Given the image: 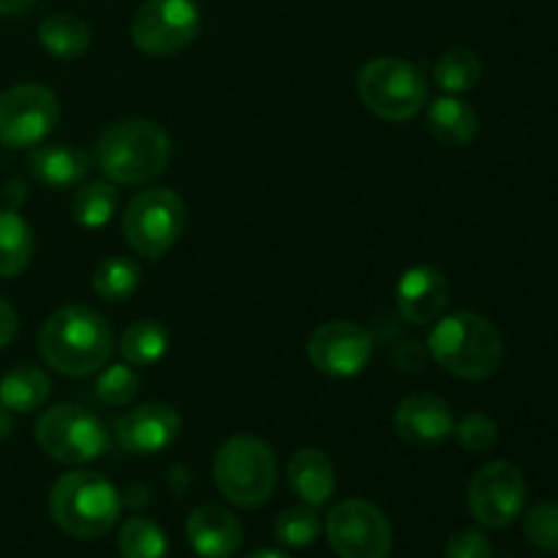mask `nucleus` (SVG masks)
Returning a JSON list of instances; mask_svg holds the SVG:
<instances>
[{
    "label": "nucleus",
    "instance_id": "obj_1",
    "mask_svg": "<svg viewBox=\"0 0 558 558\" xmlns=\"http://www.w3.org/2000/svg\"><path fill=\"white\" fill-rule=\"evenodd\" d=\"M38 352L63 376L98 374L114 352L112 327L87 305H63L38 330Z\"/></svg>",
    "mask_w": 558,
    "mask_h": 558
},
{
    "label": "nucleus",
    "instance_id": "obj_2",
    "mask_svg": "<svg viewBox=\"0 0 558 558\" xmlns=\"http://www.w3.org/2000/svg\"><path fill=\"white\" fill-rule=\"evenodd\" d=\"M172 161V136L147 118L118 120L96 142V163L114 185H147Z\"/></svg>",
    "mask_w": 558,
    "mask_h": 558
},
{
    "label": "nucleus",
    "instance_id": "obj_3",
    "mask_svg": "<svg viewBox=\"0 0 558 558\" xmlns=\"http://www.w3.org/2000/svg\"><path fill=\"white\" fill-rule=\"evenodd\" d=\"M428 354L447 374L466 381H485L505 363V341L488 316L474 311L439 316L430 327Z\"/></svg>",
    "mask_w": 558,
    "mask_h": 558
},
{
    "label": "nucleus",
    "instance_id": "obj_4",
    "mask_svg": "<svg viewBox=\"0 0 558 558\" xmlns=\"http://www.w3.org/2000/svg\"><path fill=\"white\" fill-rule=\"evenodd\" d=\"M123 512V499L112 480L76 469L54 480L49 490V515L54 526L74 539H98L109 534Z\"/></svg>",
    "mask_w": 558,
    "mask_h": 558
},
{
    "label": "nucleus",
    "instance_id": "obj_5",
    "mask_svg": "<svg viewBox=\"0 0 558 558\" xmlns=\"http://www.w3.org/2000/svg\"><path fill=\"white\" fill-rule=\"evenodd\" d=\"M213 480L229 505L254 510L270 501L278 483V463L259 436L240 434L223 441L213 458Z\"/></svg>",
    "mask_w": 558,
    "mask_h": 558
},
{
    "label": "nucleus",
    "instance_id": "obj_6",
    "mask_svg": "<svg viewBox=\"0 0 558 558\" xmlns=\"http://www.w3.org/2000/svg\"><path fill=\"white\" fill-rule=\"evenodd\" d=\"M360 101L376 118L403 123L428 104V80L403 58H374L357 74Z\"/></svg>",
    "mask_w": 558,
    "mask_h": 558
},
{
    "label": "nucleus",
    "instance_id": "obj_7",
    "mask_svg": "<svg viewBox=\"0 0 558 558\" xmlns=\"http://www.w3.org/2000/svg\"><path fill=\"white\" fill-rule=\"evenodd\" d=\"M36 441L52 461L65 466H85L98 461L109 447V430L98 414L76 403L44 409L36 423Z\"/></svg>",
    "mask_w": 558,
    "mask_h": 558
},
{
    "label": "nucleus",
    "instance_id": "obj_8",
    "mask_svg": "<svg viewBox=\"0 0 558 558\" xmlns=\"http://www.w3.org/2000/svg\"><path fill=\"white\" fill-rule=\"evenodd\" d=\"M185 221V202L172 189H145L123 213L125 243L145 259H161L178 245Z\"/></svg>",
    "mask_w": 558,
    "mask_h": 558
},
{
    "label": "nucleus",
    "instance_id": "obj_9",
    "mask_svg": "<svg viewBox=\"0 0 558 558\" xmlns=\"http://www.w3.org/2000/svg\"><path fill=\"white\" fill-rule=\"evenodd\" d=\"M60 101L47 85L22 82L0 93V145L11 150L36 147L52 134Z\"/></svg>",
    "mask_w": 558,
    "mask_h": 558
},
{
    "label": "nucleus",
    "instance_id": "obj_10",
    "mask_svg": "<svg viewBox=\"0 0 558 558\" xmlns=\"http://www.w3.org/2000/svg\"><path fill=\"white\" fill-rule=\"evenodd\" d=\"M199 27L202 14L194 0H145L131 22V38L145 54L167 58L191 47Z\"/></svg>",
    "mask_w": 558,
    "mask_h": 558
},
{
    "label": "nucleus",
    "instance_id": "obj_11",
    "mask_svg": "<svg viewBox=\"0 0 558 558\" xmlns=\"http://www.w3.org/2000/svg\"><path fill=\"white\" fill-rule=\"evenodd\" d=\"M325 532L341 558H387L392 550L390 521L365 499H347L332 507Z\"/></svg>",
    "mask_w": 558,
    "mask_h": 558
},
{
    "label": "nucleus",
    "instance_id": "obj_12",
    "mask_svg": "<svg viewBox=\"0 0 558 558\" xmlns=\"http://www.w3.org/2000/svg\"><path fill=\"white\" fill-rule=\"evenodd\" d=\"M469 512L483 529H507L526 507V480L507 461H490L474 472L466 488Z\"/></svg>",
    "mask_w": 558,
    "mask_h": 558
},
{
    "label": "nucleus",
    "instance_id": "obj_13",
    "mask_svg": "<svg viewBox=\"0 0 558 558\" xmlns=\"http://www.w3.org/2000/svg\"><path fill=\"white\" fill-rule=\"evenodd\" d=\"M371 354H374V336L357 322H325L308 338L311 365L332 379H352L363 374L371 363Z\"/></svg>",
    "mask_w": 558,
    "mask_h": 558
},
{
    "label": "nucleus",
    "instance_id": "obj_14",
    "mask_svg": "<svg viewBox=\"0 0 558 558\" xmlns=\"http://www.w3.org/2000/svg\"><path fill=\"white\" fill-rule=\"evenodd\" d=\"M183 430L178 409L169 403H142L114 423V439L131 456H158L178 441Z\"/></svg>",
    "mask_w": 558,
    "mask_h": 558
},
{
    "label": "nucleus",
    "instance_id": "obj_15",
    "mask_svg": "<svg viewBox=\"0 0 558 558\" xmlns=\"http://www.w3.org/2000/svg\"><path fill=\"white\" fill-rule=\"evenodd\" d=\"M392 425L403 445L414 447V450H434L450 439L456 430V417L445 398L430 396V392H414L398 403Z\"/></svg>",
    "mask_w": 558,
    "mask_h": 558
},
{
    "label": "nucleus",
    "instance_id": "obj_16",
    "mask_svg": "<svg viewBox=\"0 0 558 558\" xmlns=\"http://www.w3.org/2000/svg\"><path fill=\"white\" fill-rule=\"evenodd\" d=\"M447 300H450V281L439 267L414 265L398 278L396 305L401 319L409 325H434L445 314Z\"/></svg>",
    "mask_w": 558,
    "mask_h": 558
},
{
    "label": "nucleus",
    "instance_id": "obj_17",
    "mask_svg": "<svg viewBox=\"0 0 558 558\" xmlns=\"http://www.w3.org/2000/svg\"><path fill=\"white\" fill-rule=\"evenodd\" d=\"M189 545L202 558H232L243 545V526L227 507L202 505L185 521Z\"/></svg>",
    "mask_w": 558,
    "mask_h": 558
},
{
    "label": "nucleus",
    "instance_id": "obj_18",
    "mask_svg": "<svg viewBox=\"0 0 558 558\" xmlns=\"http://www.w3.org/2000/svg\"><path fill=\"white\" fill-rule=\"evenodd\" d=\"M27 172L44 189H76L90 172V156L76 145H36L27 156Z\"/></svg>",
    "mask_w": 558,
    "mask_h": 558
},
{
    "label": "nucleus",
    "instance_id": "obj_19",
    "mask_svg": "<svg viewBox=\"0 0 558 558\" xmlns=\"http://www.w3.org/2000/svg\"><path fill=\"white\" fill-rule=\"evenodd\" d=\"M289 488L308 507H322L336 494V466L330 458L314 447H303L287 463Z\"/></svg>",
    "mask_w": 558,
    "mask_h": 558
},
{
    "label": "nucleus",
    "instance_id": "obj_20",
    "mask_svg": "<svg viewBox=\"0 0 558 558\" xmlns=\"http://www.w3.org/2000/svg\"><path fill=\"white\" fill-rule=\"evenodd\" d=\"M425 120H428L430 134L447 147H466L480 129V118L472 104L458 96H441L430 101Z\"/></svg>",
    "mask_w": 558,
    "mask_h": 558
},
{
    "label": "nucleus",
    "instance_id": "obj_21",
    "mask_svg": "<svg viewBox=\"0 0 558 558\" xmlns=\"http://www.w3.org/2000/svg\"><path fill=\"white\" fill-rule=\"evenodd\" d=\"M52 381L41 368L22 363L0 379V407L11 414L38 412L49 401Z\"/></svg>",
    "mask_w": 558,
    "mask_h": 558
},
{
    "label": "nucleus",
    "instance_id": "obj_22",
    "mask_svg": "<svg viewBox=\"0 0 558 558\" xmlns=\"http://www.w3.org/2000/svg\"><path fill=\"white\" fill-rule=\"evenodd\" d=\"M36 251L33 229L14 207H0V278H14L27 270Z\"/></svg>",
    "mask_w": 558,
    "mask_h": 558
},
{
    "label": "nucleus",
    "instance_id": "obj_23",
    "mask_svg": "<svg viewBox=\"0 0 558 558\" xmlns=\"http://www.w3.org/2000/svg\"><path fill=\"white\" fill-rule=\"evenodd\" d=\"M169 330L156 319H140L129 325L120 336L118 352L123 363L136 365V368H150L161 363L169 352Z\"/></svg>",
    "mask_w": 558,
    "mask_h": 558
},
{
    "label": "nucleus",
    "instance_id": "obj_24",
    "mask_svg": "<svg viewBox=\"0 0 558 558\" xmlns=\"http://www.w3.org/2000/svg\"><path fill=\"white\" fill-rule=\"evenodd\" d=\"M90 25L74 14H52L38 25V41L52 58L76 60L90 49Z\"/></svg>",
    "mask_w": 558,
    "mask_h": 558
},
{
    "label": "nucleus",
    "instance_id": "obj_25",
    "mask_svg": "<svg viewBox=\"0 0 558 558\" xmlns=\"http://www.w3.org/2000/svg\"><path fill=\"white\" fill-rule=\"evenodd\" d=\"M120 196L109 180H87L80 183L71 199V218L85 229H101L114 218Z\"/></svg>",
    "mask_w": 558,
    "mask_h": 558
},
{
    "label": "nucleus",
    "instance_id": "obj_26",
    "mask_svg": "<svg viewBox=\"0 0 558 558\" xmlns=\"http://www.w3.org/2000/svg\"><path fill=\"white\" fill-rule=\"evenodd\" d=\"M480 80H483V60L472 49H450L434 65V85L445 90L447 96H461V93L474 90Z\"/></svg>",
    "mask_w": 558,
    "mask_h": 558
},
{
    "label": "nucleus",
    "instance_id": "obj_27",
    "mask_svg": "<svg viewBox=\"0 0 558 558\" xmlns=\"http://www.w3.org/2000/svg\"><path fill=\"white\" fill-rule=\"evenodd\" d=\"M142 267L129 256H109L93 272V292L107 303H123L140 289Z\"/></svg>",
    "mask_w": 558,
    "mask_h": 558
},
{
    "label": "nucleus",
    "instance_id": "obj_28",
    "mask_svg": "<svg viewBox=\"0 0 558 558\" xmlns=\"http://www.w3.org/2000/svg\"><path fill=\"white\" fill-rule=\"evenodd\" d=\"M118 550L123 558H167V532L150 518H129L118 532Z\"/></svg>",
    "mask_w": 558,
    "mask_h": 558
},
{
    "label": "nucleus",
    "instance_id": "obj_29",
    "mask_svg": "<svg viewBox=\"0 0 558 558\" xmlns=\"http://www.w3.org/2000/svg\"><path fill=\"white\" fill-rule=\"evenodd\" d=\"M322 521L316 515L314 507H289L281 515L276 518V526H272V534L281 545L287 548H308L319 539Z\"/></svg>",
    "mask_w": 558,
    "mask_h": 558
},
{
    "label": "nucleus",
    "instance_id": "obj_30",
    "mask_svg": "<svg viewBox=\"0 0 558 558\" xmlns=\"http://www.w3.org/2000/svg\"><path fill=\"white\" fill-rule=\"evenodd\" d=\"M140 390H142V381H140V374L134 371V365L107 363V368L98 371L96 398L107 403V407H125V403H131L136 396H140Z\"/></svg>",
    "mask_w": 558,
    "mask_h": 558
},
{
    "label": "nucleus",
    "instance_id": "obj_31",
    "mask_svg": "<svg viewBox=\"0 0 558 558\" xmlns=\"http://www.w3.org/2000/svg\"><path fill=\"white\" fill-rule=\"evenodd\" d=\"M523 532H526L529 543L548 554H558V505L556 501H543V505L532 507L523 521Z\"/></svg>",
    "mask_w": 558,
    "mask_h": 558
},
{
    "label": "nucleus",
    "instance_id": "obj_32",
    "mask_svg": "<svg viewBox=\"0 0 558 558\" xmlns=\"http://www.w3.org/2000/svg\"><path fill=\"white\" fill-rule=\"evenodd\" d=\"M456 439L458 445L466 452H488L494 450L496 441H499V425L488 417V414H466L461 423H456Z\"/></svg>",
    "mask_w": 558,
    "mask_h": 558
},
{
    "label": "nucleus",
    "instance_id": "obj_33",
    "mask_svg": "<svg viewBox=\"0 0 558 558\" xmlns=\"http://www.w3.org/2000/svg\"><path fill=\"white\" fill-rule=\"evenodd\" d=\"M445 558H490V539L480 529H463L447 539Z\"/></svg>",
    "mask_w": 558,
    "mask_h": 558
},
{
    "label": "nucleus",
    "instance_id": "obj_34",
    "mask_svg": "<svg viewBox=\"0 0 558 558\" xmlns=\"http://www.w3.org/2000/svg\"><path fill=\"white\" fill-rule=\"evenodd\" d=\"M16 330H20V319H16V311L0 298V349L9 347L16 338Z\"/></svg>",
    "mask_w": 558,
    "mask_h": 558
},
{
    "label": "nucleus",
    "instance_id": "obj_35",
    "mask_svg": "<svg viewBox=\"0 0 558 558\" xmlns=\"http://www.w3.org/2000/svg\"><path fill=\"white\" fill-rule=\"evenodd\" d=\"M36 0H0V14L3 16H20L33 9Z\"/></svg>",
    "mask_w": 558,
    "mask_h": 558
},
{
    "label": "nucleus",
    "instance_id": "obj_36",
    "mask_svg": "<svg viewBox=\"0 0 558 558\" xmlns=\"http://www.w3.org/2000/svg\"><path fill=\"white\" fill-rule=\"evenodd\" d=\"M245 558H292V556L276 548H262V550H254V554H248Z\"/></svg>",
    "mask_w": 558,
    "mask_h": 558
},
{
    "label": "nucleus",
    "instance_id": "obj_37",
    "mask_svg": "<svg viewBox=\"0 0 558 558\" xmlns=\"http://www.w3.org/2000/svg\"><path fill=\"white\" fill-rule=\"evenodd\" d=\"M9 430H11V420H9V414H5V409L0 407V439H3Z\"/></svg>",
    "mask_w": 558,
    "mask_h": 558
}]
</instances>
